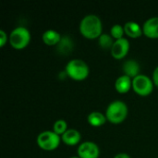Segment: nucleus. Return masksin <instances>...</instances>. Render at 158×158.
I'll return each mask as SVG.
<instances>
[{"instance_id":"1","label":"nucleus","mask_w":158,"mask_h":158,"mask_svg":"<svg viewBox=\"0 0 158 158\" xmlns=\"http://www.w3.org/2000/svg\"><path fill=\"white\" fill-rule=\"evenodd\" d=\"M80 33L88 40H95L103 34V23L101 19L94 14L83 17L79 25Z\"/></svg>"},{"instance_id":"2","label":"nucleus","mask_w":158,"mask_h":158,"mask_svg":"<svg viewBox=\"0 0 158 158\" xmlns=\"http://www.w3.org/2000/svg\"><path fill=\"white\" fill-rule=\"evenodd\" d=\"M128 113L129 108L127 104L121 100H115L107 106L105 115L108 122L118 125L126 120Z\"/></svg>"},{"instance_id":"3","label":"nucleus","mask_w":158,"mask_h":158,"mask_svg":"<svg viewBox=\"0 0 158 158\" xmlns=\"http://www.w3.org/2000/svg\"><path fill=\"white\" fill-rule=\"evenodd\" d=\"M65 72L69 78L76 81H82L86 80L90 74V68L88 64L80 58L69 60L66 67Z\"/></svg>"},{"instance_id":"4","label":"nucleus","mask_w":158,"mask_h":158,"mask_svg":"<svg viewBox=\"0 0 158 158\" xmlns=\"http://www.w3.org/2000/svg\"><path fill=\"white\" fill-rule=\"evenodd\" d=\"M31 39V35L30 31L23 26H19L13 29L9 33L8 43L12 48L16 50H22L30 44Z\"/></svg>"},{"instance_id":"5","label":"nucleus","mask_w":158,"mask_h":158,"mask_svg":"<svg viewBox=\"0 0 158 158\" xmlns=\"http://www.w3.org/2000/svg\"><path fill=\"white\" fill-rule=\"evenodd\" d=\"M61 143V137L53 131H44L38 134L36 143L38 147L46 152L56 150Z\"/></svg>"},{"instance_id":"6","label":"nucleus","mask_w":158,"mask_h":158,"mask_svg":"<svg viewBox=\"0 0 158 158\" xmlns=\"http://www.w3.org/2000/svg\"><path fill=\"white\" fill-rule=\"evenodd\" d=\"M154 88L155 84L152 78L144 74H140L132 80V90L139 96L146 97L150 95L153 93Z\"/></svg>"},{"instance_id":"7","label":"nucleus","mask_w":158,"mask_h":158,"mask_svg":"<svg viewBox=\"0 0 158 158\" xmlns=\"http://www.w3.org/2000/svg\"><path fill=\"white\" fill-rule=\"evenodd\" d=\"M77 156H79L80 158H99L100 156L99 146L92 141L82 142L78 146Z\"/></svg>"},{"instance_id":"8","label":"nucleus","mask_w":158,"mask_h":158,"mask_svg":"<svg viewBox=\"0 0 158 158\" xmlns=\"http://www.w3.org/2000/svg\"><path fill=\"white\" fill-rule=\"evenodd\" d=\"M130 51V42L127 38H122L119 40H116L114 44L110 50L111 56L113 58L119 60L126 57Z\"/></svg>"},{"instance_id":"9","label":"nucleus","mask_w":158,"mask_h":158,"mask_svg":"<svg viewBox=\"0 0 158 158\" xmlns=\"http://www.w3.org/2000/svg\"><path fill=\"white\" fill-rule=\"evenodd\" d=\"M143 35L149 39H158V17H152L143 24Z\"/></svg>"},{"instance_id":"10","label":"nucleus","mask_w":158,"mask_h":158,"mask_svg":"<svg viewBox=\"0 0 158 158\" xmlns=\"http://www.w3.org/2000/svg\"><path fill=\"white\" fill-rule=\"evenodd\" d=\"M81 132L75 129H69L62 136L61 142L68 146H75L77 144H81Z\"/></svg>"},{"instance_id":"11","label":"nucleus","mask_w":158,"mask_h":158,"mask_svg":"<svg viewBox=\"0 0 158 158\" xmlns=\"http://www.w3.org/2000/svg\"><path fill=\"white\" fill-rule=\"evenodd\" d=\"M122 71L123 74L131 78L132 80L141 74V66L140 64L134 59L126 60L122 65Z\"/></svg>"},{"instance_id":"12","label":"nucleus","mask_w":158,"mask_h":158,"mask_svg":"<svg viewBox=\"0 0 158 158\" xmlns=\"http://www.w3.org/2000/svg\"><path fill=\"white\" fill-rule=\"evenodd\" d=\"M125 35L131 39H138L142 35H143V26H141L136 21H127L124 25Z\"/></svg>"},{"instance_id":"13","label":"nucleus","mask_w":158,"mask_h":158,"mask_svg":"<svg viewBox=\"0 0 158 158\" xmlns=\"http://www.w3.org/2000/svg\"><path fill=\"white\" fill-rule=\"evenodd\" d=\"M115 89L120 94L129 93L131 90H132V79L124 74L119 76L115 81Z\"/></svg>"},{"instance_id":"14","label":"nucleus","mask_w":158,"mask_h":158,"mask_svg":"<svg viewBox=\"0 0 158 158\" xmlns=\"http://www.w3.org/2000/svg\"><path fill=\"white\" fill-rule=\"evenodd\" d=\"M62 38V35L56 30H46L43 34H42V40L44 44L47 46H56L60 40Z\"/></svg>"},{"instance_id":"15","label":"nucleus","mask_w":158,"mask_h":158,"mask_svg":"<svg viewBox=\"0 0 158 158\" xmlns=\"http://www.w3.org/2000/svg\"><path fill=\"white\" fill-rule=\"evenodd\" d=\"M74 48V43L73 40L69 35L62 36L59 44L56 46V52L61 56H68L71 53V51Z\"/></svg>"},{"instance_id":"16","label":"nucleus","mask_w":158,"mask_h":158,"mask_svg":"<svg viewBox=\"0 0 158 158\" xmlns=\"http://www.w3.org/2000/svg\"><path fill=\"white\" fill-rule=\"evenodd\" d=\"M107 121L106 117L100 111H92L87 117V122L94 128H100Z\"/></svg>"},{"instance_id":"17","label":"nucleus","mask_w":158,"mask_h":158,"mask_svg":"<svg viewBox=\"0 0 158 158\" xmlns=\"http://www.w3.org/2000/svg\"><path fill=\"white\" fill-rule=\"evenodd\" d=\"M115 40L113 39V37L110 35V33H103L99 38H98V44L102 49L107 50L112 48L113 44H114Z\"/></svg>"},{"instance_id":"18","label":"nucleus","mask_w":158,"mask_h":158,"mask_svg":"<svg viewBox=\"0 0 158 158\" xmlns=\"http://www.w3.org/2000/svg\"><path fill=\"white\" fill-rule=\"evenodd\" d=\"M68 122L65 119H57L53 125V131L60 137L68 131Z\"/></svg>"},{"instance_id":"19","label":"nucleus","mask_w":158,"mask_h":158,"mask_svg":"<svg viewBox=\"0 0 158 158\" xmlns=\"http://www.w3.org/2000/svg\"><path fill=\"white\" fill-rule=\"evenodd\" d=\"M110 35L113 37V39L115 41L124 38V35H125L124 26H122L120 24L113 25L110 29Z\"/></svg>"},{"instance_id":"20","label":"nucleus","mask_w":158,"mask_h":158,"mask_svg":"<svg viewBox=\"0 0 158 158\" xmlns=\"http://www.w3.org/2000/svg\"><path fill=\"white\" fill-rule=\"evenodd\" d=\"M8 39L9 35H7V33L4 30H0V47H4L8 42Z\"/></svg>"},{"instance_id":"21","label":"nucleus","mask_w":158,"mask_h":158,"mask_svg":"<svg viewBox=\"0 0 158 158\" xmlns=\"http://www.w3.org/2000/svg\"><path fill=\"white\" fill-rule=\"evenodd\" d=\"M152 80H153V81H154L155 86H156L158 88V66L154 69V71H153Z\"/></svg>"},{"instance_id":"22","label":"nucleus","mask_w":158,"mask_h":158,"mask_svg":"<svg viewBox=\"0 0 158 158\" xmlns=\"http://www.w3.org/2000/svg\"><path fill=\"white\" fill-rule=\"evenodd\" d=\"M113 158H131V156H129L128 154H126V153H118V154H117Z\"/></svg>"},{"instance_id":"23","label":"nucleus","mask_w":158,"mask_h":158,"mask_svg":"<svg viewBox=\"0 0 158 158\" xmlns=\"http://www.w3.org/2000/svg\"><path fill=\"white\" fill-rule=\"evenodd\" d=\"M70 158H80V157H79V156H72V157H70Z\"/></svg>"}]
</instances>
